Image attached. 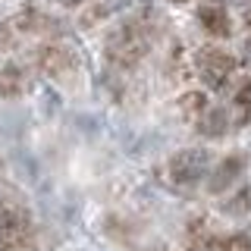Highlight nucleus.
<instances>
[{
  "mask_svg": "<svg viewBox=\"0 0 251 251\" xmlns=\"http://www.w3.org/2000/svg\"><path fill=\"white\" fill-rule=\"evenodd\" d=\"M154 35H157V16L151 10L126 19L123 25H116L110 31L107 41H104L107 63L116 69H135L145 60V53L151 50Z\"/></svg>",
  "mask_w": 251,
  "mask_h": 251,
  "instance_id": "f257e3e1",
  "label": "nucleus"
},
{
  "mask_svg": "<svg viewBox=\"0 0 251 251\" xmlns=\"http://www.w3.org/2000/svg\"><path fill=\"white\" fill-rule=\"evenodd\" d=\"M192 66H195V75L214 91L226 88L235 75V57L229 50H223V47H217V44L198 47L195 57H192Z\"/></svg>",
  "mask_w": 251,
  "mask_h": 251,
  "instance_id": "f03ea898",
  "label": "nucleus"
},
{
  "mask_svg": "<svg viewBox=\"0 0 251 251\" xmlns=\"http://www.w3.org/2000/svg\"><path fill=\"white\" fill-rule=\"evenodd\" d=\"M207 173H210V154L201 151V148L176 151L167 163L170 185H176V188H195L201 179H207Z\"/></svg>",
  "mask_w": 251,
  "mask_h": 251,
  "instance_id": "7ed1b4c3",
  "label": "nucleus"
},
{
  "mask_svg": "<svg viewBox=\"0 0 251 251\" xmlns=\"http://www.w3.org/2000/svg\"><path fill=\"white\" fill-rule=\"evenodd\" d=\"M242 173H245V154H226L223 160H217V167L207 173V192L223 195L229 188L239 185Z\"/></svg>",
  "mask_w": 251,
  "mask_h": 251,
  "instance_id": "20e7f679",
  "label": "nucleus"
},
{
  "mask_svg": "<svg viewBox=\"0 0 251 251\" xmlns=\"http://www.w3.org/2000/svg\"><path fill=\"white\" fill-rule=\"evenodd\" d=\"M35 66L50 78H63L75 69V57H73V50L63 47V44H41L35 50Z\"/></svg>",
  "mask_w": 251,
  "mask_h": 251,
  "instance_id": "39448f33",
  "label": "nucleus"
},
{
  "mask_svg": "<svg viewBox=\"0 0 251 251\" xmlns=\"http://www.w3.org/2000/svg\"><path fill=\"white\" fill-rule=\"evenodd\" d=\"M198 25L204 28V35L217 38V41H223V38L232 35L229 13H226V6H217V3H201L198 6Z\"/></svg>",
  "mask_w": 251,
  "mask_h": 251,
  "instance_id": "423d86ee",
  "label": "nucleus"
},
{
  "mask_svg": "<svg viewBox=\"0 0 251 251\" xmlns=\"http://www.w3.org/2000/svg\"><path fill=\"white\" fill-rule=\"evenodd\" d=\"M188 251H232V239L223 232L207 229L204 220H195L188 226Z\"/></svg>",
  "mask_w": 251,
  "mask_h": 251,
  "instance_id": "0eeeda50",
  "label": "nucleus"
},
{
  "mask_svg": "<svg viewBox=\"0 0 251 251\" xmlns=\"http://www.w3.org/2000/svg\"><path fill=\"white\" fill-rule=\"evenodd\" d=\"M13 31H22V35H60V22L50 19L47 13L41 10H22L16 19L10 22Z\"/></svg>",
  "mask_w": 251,
  "mask_h": 251,
  "instance_id": "6e6552de",
  "label": "nucleus"
},
{
  "mask_svg": "<svg viewBox=\"0 0 251 251\" xmlns=\"http://www.w3.org/2000/svg\"><path fill=\"white\" fill-rule=\"evenodd\" d=\"M229 123L232 120H229V110H226V107H207L198 116L195 126H198V132L204 138H223L226 132H229Z\"/></svg>",
  "mask_w": 251,
  "mask_h": 251,
  "instance_id": "1a4fd4ad",
  "label": "nucleus"
},
{
  "mask_svg": "<svg viewBox=\"0 0 251 251\" xmlns=\"http://www.w3.org/2000/svg\"><path fill=\"white\" fill-rule=\"evenodd\" d=\"M25 91V73L16 63L0 66V98H16V94Z\"/></svg>",
  "mask_w": 251,
  "mask_h": 251,
  "instance_id": "9d476101",
  "label": "nucleus"
},
{
  "mask_svg": "<svg viewBox=\"0 0 251 251\" xmlns=\"http://www.w3.org/2000/svg\"><path fill=\"white\" fill-rule=\"evenodd\" d=\"M232 110L239 113V123H248V116H251V78H239L232 85Z\"/></svg>",
  "mask_w": 251,
  "mask_h": 251,
  "instance_id": "9b49d317",
  "label": "nucleus"
},
{
  "mask_svg": "<svg viewBox=\"0 0 251 251\" xmlns=\"http://www.w3.org/2000/svg\"><path fill=\"white\" fill-rule=\"evenodd\" d=\"M220 210H223L226 217H242V214H248V210H251V188H248V185H239V188L229 195V198L223 201V207H220Z\"/></svg>",
  "mask_w": 251,
  "mask_h": 251,
  "instance_id": "f8f14e48",
  "label": "nucleus"
},
{
  "mask_svg": "<svg viewBox=\"0 0 251 251\" xmlns=\"http://www.w3.org/2000/svg\"><path fill=\"white\" fill-rule=\"evenodd\" d=\"M207 98H204V91H185L182 98H179V110H182V116L185 120H195L198 123V116L207 110Z\"/></svg>",
  "mask_w": 251,
  "mask_h": 251,
  "instance_id": "ddd939ff",
  "label": "nucleus"
},
{
  "mask_svg": "<svg viewBox=\"0 0 251 251\" xmlns=\"http://www.w3.org/2000/svg\"><path fill=\"white\" fill-rule=\"evenodd\" d=\"M110 10H107V6L104 3H98V6H94V10L91 13H85V19H82V25H94V22H100V19H104V16H107Z\"/></svg>",
  "mask_w": 251,
  "mask_h": 251,
  "instance_id": "4468645a",
  "label": "nucleus"
},
{
  "mask_svg": "<svg viewBox=\"0 0 251 251\" xmlns=\"http://www.w3.org/2000/svg\"><path fill=\"white\" fill-rule=\"evenodd\" d=\"M235 245H239V251H251V226L239 235V239H235Z\"/></svg>",
  "mask_w": 251,
  "mask_h": 251,
  "instance_id": "2eb2a0df",
  "label": "nucleus"
},
{
  "mask_svg": "<svg viewBox=\"0 0 251 251\" xmlns=\"http://www.w3.org/2000/svg\"><path fill=\"white\" fill-rule=\"evenodd\" d=\"M57 6H66V10H73V6H82V0H53Z\"/></svg>",
  "mask_w": 251,
  "mask_h": 251,
  "instance_id": "dca6fc26",
  "label": "nucleus"
},
{
  "mask_svg": "<svg viewBox=\"0 0 251 251\" xmlns=\"http://www.w3.org/2000/svg\"><path fill=\"white\" fill-rule=\"evenodd\" d=\"M242 19H245V28L251 31V3L245 6V13H242Z\"/></svg>",
  "mask_w": 251,
  "mask_h": 251,
  "instance_id": "f3484780",
  "label": "nucleus"
},
{
  "mask_svg": "<svg viewBox=\"0 0 251 251\" xmlns=\"http://www.w3.org/2000/svg\"><path fill=\"white\" fill-rule=\"evenodd\" d=\"M204 3H217V6H226V0H204Z\"/></svg>",
  "mask_w": 251,
  "mask_h": 251,
  "instance_id": "a211bd4d",
  "label": "nucleus"
},
{
  "mask_svg": "<svg viewBox=\"0 0 251 251\" xmlns=\"http://www.w3.org/2000/svg\"><path fill=\"white\" fill-rule=\"evenodd\" d=\"M170 3H188V0H170Z\"/></svg>",
  "mask_w": 251,
  "mask_h": 251,
  "instance_id": "6ab92c4d",
  "label": "nucleus"
},
{
  "mask_svg": "<svg viewBox=\"0 0 251 251\" xmlns=\"http://www.w3.org/2000/svg\"><path fill=\"white\" fill-rule=\"evenodd\" d=\"M248 63H251V41H248Z\"/></svg>",
  "mask_w": 251,
  "mask_h": 251,
  "instance_id": "aec40b11",
  "label": "nucleus"
},
{
  "mask_svg": "<svg viewBox=\"0 0 251 251\" xmlns=\"http://www.w3.org/2000/svg\"><path fill=\"white\" fill-rule=\"evenodd\" d=\"M154 251H167V248H154Z\"/></svg>",
  "mask_w": 251,
  "mask_h": 251,
  "instance_id": "412c9836",
  "label": "nucleus"
}]
</instances>
